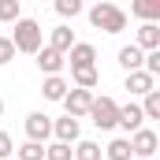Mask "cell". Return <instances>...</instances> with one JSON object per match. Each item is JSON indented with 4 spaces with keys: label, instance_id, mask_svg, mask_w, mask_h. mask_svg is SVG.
Returning a JSON list of instances; mask_svg holds the SVG:
<instances>
[{
    "label": "cell",
    "instance_id": "obj_1",
    "mask_svg": "<svg viewBox=\"0 0 160 160\" xmlns=\"http://www.w3.org/2000/svg\"><path fill=\"white\" fill-rule=\"evenodd\" d=\"M89 22L97 30H104V34H123L127 30V11L119 4H112V0H101V4L89 8Z\"/></svg>",
    "mask_w": 160,
    "mask_h": 160
},
{
    "label": "cell",
    "instance_id": "obj_2",
    "mask_svg": "<svg viewBox=\"0 0 160 160\" xmlns=\"http://www.w3.org/2000/svg\"><path fill=\"white\" fill-rule=\"evenodd\" d=\"M11 45H15V52L38 56L41 52V22L38 19H19L11 26Z\"/></svg>",
    "mask_w": 160,
    "mask_h": 160
},
{
    "label": "cell",
    "instance_id": "obj_3",
    "mask_svg": "<svg viewBox=\"0 0 160 160\" xmlns=\"http://www.w3.org/2000/svg\"><path fill=\"white\" fill-rule=\"evenodd\" d=\"M89 123L97 127V130H116V119H119V104L112 101V97H93V104H89Z\"/></svg>",
    "mask_w": 160,
    "mask_h": 160
},
{
    "label": "cell",
    "instance_id": "obj_4",
    "mask_svg": "<svg viewBox=\"0 0 160 160\" xmlns=\"http://www.w3.org/2000/svg\"><path fill=\"white\" fill-rule=\"evenodd\" d=\"M127 142H130V153H134V160H153V153H157V145H160L157 130H149V127L134 130Z\"/></svg>",
    "mask_w": 160,
    "mask_h": 160
},
{
    "label": "cell",
    "instance_id": "obj_5",
    "mask_svg": "<svg viewBox=\"0 0 160 160\" xmlns=\"http://www.w3.org/2000/svg\"><path fill=\"white\" fill-rule=\"evenodd\" d=\"M22 127H26V142H38V145H45V142L52 138V116H45V112H30Z\"/></svg>",
    "mask_w": 160,
    "mask_h": 160
},
{
    "label": "cell",
    "instance_id": "obj_6",
    "mask_svg": "<svg viewBox=\"0 0 160 160\" xmlns=\"http://www.w3.org/2000/svg\"><path fill=\"white\" fill-rule=\"evenodd\" d=\"M60 104H63V112H67L71 119H82V116L89 112V104H93V93H89V89H75V86H71V89H67V97H63Z\"/></svg>",
    "mask_w": 160,
    "mask_h": 160
},
{
    "label": "cell",
    "instance_id": "obj_7",
    "mask_svg": "<svg viewBox=\"0 0 160 160\" xmlns=\"http://www.w3.org/2000/svg\"><path fill=\"white\" fill-rule=\"evenodd\" d=\"M63 60L71 63V71H82V67H97V48H93L89 41H75V45H71V52H67Z\"/></svg>",
    "mask_w": 160,
    "mask_h": 160
},
{
    "label": "cell",
    "instance_id": "obj_8",
    "mask_svg": "<svg viewBox=\"0 0 160 160\" xmlns=\"http://www.w3.org/2000/svg\"><path fill=\"white\" fill-rule=\"evenodd\" d=\"M52 138H56V142H63V145H75V142L82 138V123L71 119V116L52 119Z\"/></svg>",
    "mask_w": 160,
    "mask_h": 160
},
{
    "label": "cell",
    "instance_id": "obj_9",
    "mask_svg": "<svg viewBox=\"0 0 160 160\" xmlns=\"http://www.w3.org/2000/svg\"><path fill=\"white\" fill-rule=\"evenodd\" d=\"M116 127H123L127 134H134V130H142V127H145V116H142L138 101H127V104H119V119H116Z\"/></svg>",
    "mask_w": 160,
    "mask_h": 160
},
{
    "label": "cell",
    "instance_id": "obj_10",
    "mask_svg": "<svg viewBox=\"0 0 160 160\" xmlns=\"http://www.w3.org/2000/svg\"><path fill=\"white\" fill-rule=\"evenodd\" d=\"M123 89H127L130 97H145V93H153V89H157V78H149L145 71H130L127 82H123Z\"/></svg>",
    "mask_w": 160,
    "mask_h": 160
},
{
    "label": "cell",
    "instance_id": "obj_11",
    "mask_svg": "<svg viewBox=\"0 0 160 160\" xmlns=\"http://www.w3.org/2000/svg\"><path fill=\"white\" fill-rule=\"evenodd\" d=\"M63 63H67V60H63L60 52H52L48 45H41V52H38V67H41V75H45V78L60 75V71H63Z\"/></svg>",
    "mask_w": 160,
    "mask_h": 160
},
{
    "label": "cell",
    "instance_id": "obj_12",
    "mask_svg": "<svg viewBox=\"0 0 160 160\" xmlns=\"http://www.w3.org/2000/svg\"><path fill=\"white\" fill-rule=\"evenodd\" d=\"M134 45H138L142 52H157V48H160V22H142Z\"/></svg>",
    "mask_w": 160,
    "mask_h": 160
},
{
    "label": "cell",
    "instance_id": "obj_13",
    "mask_svg": "<svg viewBox=\"0 0 160 160\" xmlns=\"http://www.w3.org/2000/svg\"><path fill=\"white\" fill-rule=\"evenodd\" d=\"M67 89H71V82L63 78V75H52V78L41 82V97H45V101H56V104L67 97Z\"/></svg>",
    "mask_w": 160,
    "mask_h": 160
},
{
    "label": "cell",
    "instance_id": "obj_14",
    "mask_svg": "<svg viewBox=\"0 0 160 160\" xmlns=\"http://www.w3.org/2000/svg\"><path fill=\"white\" fill-rule=\"evenodd\" d=\"M71 45H75V30H71V26H56V30L48 34V48L60 52V56H67Z\"/></svg>",
    "mask_w": 160,
    "mask_h": 160
},
{
    "label": "cell",
    "instance_id": "obj_15",
    "mask_svg": "<svg viewBox=\"0 0 160 160\" xmlns=\"http://www.w3.org/2000/svg\"><path fill=\"white\" fill-rule=\"evenodd\" d=\"M116 60H119V67H123V71L130 75V71H142V60H145V52H142L138 45H123Z\"/></svg>",
    "mask_w": 160,
    "mask_h": 160
},
{
    "label": "cell",
    "instance_id": "obj_16",
    "mask_svg": "<svg viewBox=\"0 0 160 160\" xmlns=\"http://www.w3.org/2000/svg\"><path fill=\"white\" fill-rule=\"evenodd\" d=\"M130 15H138L142 22H157L160 19V0H134L130 4Z\"/></svg>",
    "mask_w": 160,
    "mask_h": 160
},
{
    "label": "cell",
    "instance_id": "obj_17",
    "mask_svg": "<svg viewBox=\"0 0 160 160\" xmlns=\"http://www.w3.org/2000/svg\"><path fill=\"white\" fill-rule=\"evenodd\" d=\"M71 157H75V160H101L104 153H101V145H97L93 138H78L75 149H71Z\"/></svg>",
    "mask_w": 160,
    "mask_h": 160
},
{
    "label": "cell",
    "instance_id": "obj_18",
    "mask_svg": "<svg viewBox=\"0 0 160 160\" xmlns=\"http://www.w3.org/2000/svg\"><path fill=\"white\" fill-rule=\"evenodd\" d=\"M71 78H75V89H97V82H101V71L97 67H82V71H71Z\"/></svg>",
    "mask_w": 160,
    "mask_h": 160
},
{
    "label": "cell",
    "instance_id": "obj_19",
    "mask_svg": "<svg viewBox=\"0 0 160 160\" xmlns=\"http://www.w3.org/2000/svg\"><path fill=\"white\" fill-rule=\"evenodd\" d=\"M101 153H104L108 160H134V153H130V142H127V138H112V142H108Z\"/></svg>",
    "mask_w": 160,
    "mask_h": 160
},
{
    "label": "cell",
    "instance_id": "obj_20",
    "mask_svg": "<svg viewBox=\"0 0 160 160\" xmlns=\"http://www.w3.org/2000/svg\"><path fill=\"white\" fill-rule=\"evenodd\" d=\"M138 108H142V116H145V119H160V89H153V93H145Z\"/></svg>",
    "mask_w": 160,
    "mask_h": 160
},
{
    "label": "cell",
    "instance_id": "obj_21",
    "mask_svg": "<svg viewBox=\"0 0 160 160\" xmlns=\"http://www.w3.org/2000/svg\"><path fill=\"white\" fill-rule=\"evenodd\" d=\"M15 160H45V145L22 142V145H15Z\"/></svg>",
    "mask_w": 160,
    "mask_h": 160
},
{
    "label": "cell",
    "instance_id": "obj_22",
    "mask_svg": "<svg viewBox=\"0 0 160 160\" xmlns=\"http://www.w3.org/2000/svg\"><path fill=\"white\" fill-rule=\"evenodd\" d=\"M19 19H22V4L19 0H0V22H11L15 26Z\"/></svg>",
    "mask_w": 160,
    "mask_h": 160
},
{
    "label": "cell",
    "instance_id": "obj_23",
    "mask_svg": "<svg viewBox=\"0 0 160 160\" xmlns=\"http://www.w3.org/2000/svg\"><path fill=\"white\" fill-rule=\"evenodd\" d=\"M45 160H75V157H71V145H63V142H48V145H45Z\"/></svg>",
    "mask_w": 160,
    "mask_h": 160
},
{
    "label": "cell",
    "instance_id": "obj_24",
    "mask_svg": "<svg viewBox=\"0 0 160 160\" xmlns=\"http://www.w3.org/2000/svg\"><path fill=\"white\" fill-rule=\"evenodd\" d=\"M56 15H63V19L82 15V0H56Z\"/></svg>",
    "mask_w": 160,
    "mask_h": 160
},
{
    "label": "cell",
    "instance_id": "obj_25",
    "mask_svg": "<svg viewBox=\"0 0 160 160\" xmlns=\"http://www.w3.org/2000/svg\"><path fill=\"white\" fill-rule=\"evenodd\" d=\"M11 60H15V45H11L8 34H0V67H8Z\"/></svg>",
    "mask_w": 160,
    "mask_h": 160
},
{
    "label": "cell",
    "instance_id": "obj_26",
    "mask_svg": "<svg viewBox=\"0 0 160 160\" xmlns=\"http://www.w3.org/2000/svg\"><path fill=\"white\" fill-rule=\"evenodd\" d=\"M11 153H15V142L8 130H0V160H11Z\"/></svg>",
    "mask_w": 160,
    "mask_h": 160
},
{
    "label": "cell",
    "instance_id": "obj_27",
    "mask_svg": "<svg viewBox=\"0 0 160 160\" xmlns=\"http://www.w3.org/2000/svg\"><path fill=\"white\" fill-rule=\"evenodd\" d=\"M0 116H4V97H0Z\"/></svg>",
    "mask_w": 160,
    "mask_h": 160
}]
</instances>
